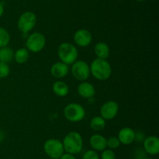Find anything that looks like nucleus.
<instances>
[{
	"instance_id": "4468645a",
	"label": "nucleus",
	"mask_w": 159,
	"mask_h": 159,
	"mask_svg": "<svg viewBox=\"0 0 159 159\" xmlns=\"http://www.w3.org/2000/svg\"><path fill=\"white\" fill-rule=\"evenodd\" d=\"M77 90L78 94L82 98H87V99L93 98L96 94V89H95L94 86L86 81H83L81 83L78 87Z\"/></svg>"
},
{
	"instance_id": "7ed1b4c3",
	"label": "nucleus",
	"mask_w": 159,
	"mask_h": 159,
	"mask_svg": "<svg viewBox=\"0 0 159 159\" xmlns=\"http://www.w3.org/2000/svg\"><path fill=\"white\" fill-rule=\"evenodd\" d=\"M57 55L61 62L66 65H72L79 57V51L73 44L70 42H63L57 48Z\"/></svg>"
},
{
	"instance_id": "c85d7f7f",
	"label": "nucleus",
	"mask_w": 159,
	"mask_h": 159,
	"mask_svg": "<svg viewBox=\"0 0 159 159\" xmlns=\"http://www.w3.org/2000/svg\"><path fill=\"white\" fill-rule=\"evenodd\" d=\"M2 139H3V134L2 133V132L0 131V143H1V141L2 140Z\"/></svg>"
},
{
	"instance_id": "393cba45",
	"label": "nucleus",
	"mask_w": 159,
	"mask_h": 159,
	"mask_svg": "<svg viewBox=\"0 0 159 159\" xmlns=\"http://www.w3.org/2000/svg\"><path fill=\"white\" fill-rule=\"evenodd\" d=\"M82 159H99V156L94 150H88L83 154Z\"/></svg>"
},
{
	"instance_id": "a211bd4d",
	"label": "nucleus",
	"mask_w": 159,
	"mask_h": 159,
	"mask_svg": "<svg viewBox=\"0 0 159 159\" xmlns=\"http://www.w3.org/2000/svg\"><path fill=\"white\" fill-rule=\"evenodd\" d=\"M30 58V52L26 48H20L14 52V57L16 62L19 64H23L27 62Z\"/></svg>"
},
{
	"instance_id": "423d86ee",
	"label": "nucleus",
	"mask_w": 159,
	"mask_h": 159,
	"mask_svg": "<svg viewBox=\"0 0 159 159\" xmlns=\"http://www.w3.org/2000/svg\"><path fill=\"white\" fill-rule=\"evenodd\" d=\"M46 45V37L40 32H34L26 37V48L34 53L40 52Z\"/></svg>"
},
{
	"instance_id": "cd10ccee",
	"label": "nucleus",
	"mask_w": 159,
	"mask_h": 159,
	"mask_svg": "<svg viewBox=\"0 0 159 159\" xmlns=\"http://www.w3.org/2000/svg\"><path fill=\"white\" fill-rule=\"evenodd\" d=\"M4 13V6L2 2H0V17L3 15Z\"/></svg>"
},
{
	"instance_id": "f03ea898",
	"label": "nucleus",
	"mask_w": 159,
	"mask_h": 159,
	"mask_svg": "<svg viewBox=\"0 0 159 159\" xmlns=\"http://www.w3.org/2000/svg\"><path fill=\"white\" fill-rule=\"evenodd\" d=\"M64 150L66 153L75 155L82 151L83 147V140L79 132L72 131L64 137L63 141Z\"/></svg>"
},
{
	"instance_id": "6ab92c4d",
	"label": "nucleus",
	"mask_w": 159,
	"mask_h": 159,
	"mask_svg": "<svg viewBox=\"0 0 159 159\" xmlns=\"http://www.w3.org/2000/svg\"><path fill=\"white\" fill-rule=\"evenodd\" d=\"M90 127L93 131L99 132L102 131L106 126V120L100 115H96L94 116L90 121Z\"/></svg>"
},
{
	"instance_id": "bb28decb",
	"label": "nucleus",
	"mask_w": 159,
	"mask_h": 159,
	"mask_svg": "<svg viewBox=\"0 0 159 159\" xmlns=\"http://www.w3.org/2000/svg\"><path fill=\"white\" fill-rule=\"evenodd\" d=\"M59 159H76V157L73 154H68V153H65V154L64 153Z\"/></svg>"
},
{
	"instance_id": "4be33fe9",
	"label": "nucleus",
	"mask_w": 159,
	"mask_h": 159,
	"mask_svg": "<svg viewBox=\"0 0 159 159\" xmlns=\"http://www.w3.org/2000/svg\"><path fill=\"white\" fill-rule=\"evenodd\" d=\"M120 144L121 143L117 137L113 136V137H110L108 139H107V147H109V149H116L120 146Z\"/></svg>"
},
{
	"instance_id": "6e6552de",
	"label": "nucleus",
	"mask_w": 159,
	"mask_h": 159,
	"mask_svg": "<svg viewBox=\"0 0 159 159\" xmlns=\"http://www.w3.org/2000/svg\"><path fill=\"white\" fill-rule=\"evenodd\" d=\"M71 74L77 80L83 82L90 76L89 65L84 60H76L71 66Z\"/></svg>"
},
{
	"instance_id": "9b49d317",
	"label": "nucleus",
	"mask_w": 159,
	"mask_h": 159,
	"mask_svg": "<svg viewBox=\"0 0 159 159\" xmlns=\"http://www.w3.org/2000/svg\"><path fill=\"white\" fill-rule=\"evenodd\" d=\"M144 149L150 155H157L159 153V139L156 136L145 137L144 141Z\"/></svg>"
},
{
	"instance_id": "b1692460",
	"label": "nucleus",
	"mask_w": 159,
	"mask_h": 159,
	"mask_svg": "<svg viewBox=\"0 0 159 159\" xmlns=\"http://www.w3.org/2000/svg\"><path fill=\"white\" fill-rule=\"evenodd\" d=\"M101 159H116V154L113 150L106 148L101 154Z\"/></svg>"
},
{
	"instance_id": "39448f33",
	"label": "nucleus",
	"mask_w": 159,
	"mask_h": 159,
	"mask_svg": "<svg viewBox=\"0 0 159 159\" xmlns=\"http://www.w3.org/2000/svg\"><path fill=\"white\" fill-rule=\"evenodd\" d=\"M43 151L48 157L52 159H59L65 152L62 141L56 138L47 140L43 144Z\"/></svg>"
},
{
	"instance_id": "9d476101",
	"label": "nucleus",
	"mask_w": 159,
	"mask_h": 159,
	"mask_svg": "<svg viewBox=\"0 0 159 159\" xmlns=\"http://www.w3.org/2000/svg\"><path fill=\"white\" fill-rule=\"evenodd\" d=\"M93 41V35L91 32L86 29H79L75 31L74 34L75 43L79 47H87Z\"/></svg>"
},
{
	"instance_id": "ddd939ff",
	"label": "nucleus",
	"mask_w": 159,
	"mask_h": 159,
	"mask_svg": "<svg viewBox=\"0 0 159 159\" xmlns=\"http://www.w3.org/2000/svg\"><path fill=\"white\" fill-rule=\"evenodd\" d=\"M69 73V67L62 62H57L51 67V73L56 79L65 77Z\"/></svg>"
},
{
	"instance_id": "c756f323",
	"label": "nucleus",
	"mask_w": 159,
	"mask_h": 159,
	"mask_svg": "<svg viewBox=\"0 0 159 159\" xmlns=\"http://www.w3.org/2000/svg\"><path fill=\"white\" fill-rule=\"evenodd\" d=\"M141 159H152V158H151V157H142V158Z\"/></svg>"
},
{
	"instance_id": "2eb2a0df",
	"label": "nucleus",
	"mask_w": 159,
	"mask_h": 159,
	"mask_svg": "<svg viewBox=\"0 0 159 159\" xmlns=\"http://www.w3.org/2000/svg\"><path fill=\"white\" fill-rule=\"evenodd\" d=\"M90 146L96 151H102L107 147V138L100 134H94L89 139Z\"/></svg>"
},
{
	"instance_id": "f8f14e48",
	"label": "nucleus",
	"mask_w": 159,
	"mask_h": 159,
	"mask_svg": "<svg viewBox=\"0 0 159 159\" xmlns=\"http://www.w3.org/2000/svg\"><path fill=\"white\" fill-rule=\"evenodd\" d=\"M135 131L130 127H124L118 132V139L120 143L129 145L135 140Z\"/></svg>"
},
{
	"instance_id": "412c9836",
	"label": "nucleus",
	"mask_w": 159,
	"mask_h": 159,
	"mask_svg": "<svg viewBox=\"0 0 159 159\" xmlns=\"http://www.w3.org/2000/svg\"><path fill=\"white\" fill-rule=\"evenodd\" d=\"M10 41V34L7 30L0 26V48L7 46Z\"/></svg>"
},
{
	"instance_id": "0eeeda50",
	"label": "nucleus",
	"mask_w": 159,
	"mask_h": 159,
	"mask_svg": "<svg viewBox=\"0 0 159 159\" xmlns=\"http://www.w3.org/2000/svg\"><path fill=\"white\" fill-rule=\"evenodd\" d=\"M37 23V16L34 12L26 11L20 15L17 21V27L23 34H28Z\"/></svg>"
},
{
	"instance_id": "1a4fd4ad",
	"label": "nucleus",
	"mask_w": 159,
	"mask_h": 159,
	"mask_svg": "<svg viewBox=\"0 0 159 159\" xmlns=\"http://www.w3.org/2000/svg\"><path fill=\"white\" fill-rule=\"evenodd\" d=\"M119 112V104L114 101H108L100 108V116L105 120L113 119Z\"/></svg>"
},
{
	"instance_id": "20e7f679",
	"label": "nucleus",
	"mask_w": 159,
	"mask_h": 159,
	"mask_svg": "<svg viewBox=\"0 0 159 159\" xmlns=\"http://www.w3.org/2000/svg\"><path fill=\"white\" fill-rule=\"evenodd\" d=\"M64 115L69 122L78 123L85 118V110L83 106L79 103H69L64 108Z\"/></svg>"
},
{
	"instance_id": "a878e982",
	"label": "nucleus",
	"mask_w": 159,
	"mask_h": 159,
	"mask_svg": "<svg viewBox=\"0 0 159 159\" xmlns=\"http://www.w3.org/2000/svg\"><path fill=\"white\" fill-rule=\"evenodd\" d=\"M145 137H144V134L142 132H135V140H137L138 141H144Z\"/></svg>"
},
{
	"instance_id": "f257e3e1",
	"label": "nucleus",
	"mask_w": 159,
	"mask_h": 159,
	"mask_svg": "<svg viewBox=\"0 0 159 159\" xmlns=\"http://www.w3.org/2000/svg\"><path fill=\"white\" fill-rule=\"evenodd\" d=\"M90 67V74L100 81L107 80L112 75V67L107 59H95L92 62Z\"/></svg>"
},
{
	"instance_id": "5701e85b",
	"label": "nucleus",
	"mask_w": 159,
	"mask_h": 159,
	"mask_svg": "<svg viewBox=\"0 0 159 159\" xmlns=\"http://www.w3.org/2000/svg\"><path fill=\"white\" fill-rule=\"evenodd\" d=\"M10 73V68L8 63L0 62V79L6 78Z\"/></svg>"
},
{
	"instance_id": "f3484780",
	"label": "nucleus",
	"mask_w": 159,
	"mask_h": 159,
	"mask_svg": "<svg viewBox=\"0 0 159 159\" xmlns=\"http://www.w3.org/2000/svg\"><path fill=\"white\" fill-rule=\"evenodd\" d=\"M53 92L58 97H65L68 94L69 87L68 84L62 80H57L53 84Z\"/></svg>"
},
{
	"instance_id": "aec40b11",
	"label": "nucleus",
	"mask_w": 159,
	"mask_h": 159,
	"mask_svg": "<svg viewBox=\"0 0 159 159\" xmlns=\"http://www.w3.org/2000/svg\"><path fill=\"white\" fill-rule=\"evenodd\" d=\"M14 51L11 48L8 46L0 48V62L9 63L13 59Z\"/></svg>"
},
{
	"instance_id": "dca6fc26",
	"label": "nucleus",
	"mask_w": 159,
	"mask_h": 159,
	"mask_svg": "<svg viewBox=\"0 0 159 159\" xmlns=\"http://www.w3.org/2000/svg\"><path fill=\"white\" fill-rule=\"evenodd\" d=\"M94 52L98 59H107L110 57V46L105 42H98L94 47Z\"/></svg>"
},
{
	"instance_id": "7c9ffc66",
	"label": "nucleus",
	"mask_w": 159,
	"mask_h": 159,
	"mask_svg": "<svg viewBox=\"0 0 159 159\" xmlns=\"http://www.w3.org/2000/svg\"><path fill=\"white\" fill-rule=\"evenodd\" d=\"M136 1H138V2H144V1H145V0H136Z\"/></svg>"
}]
</instances>
